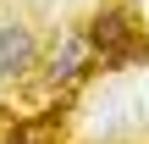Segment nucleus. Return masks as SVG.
Here are the masks:
<instances>
[{
    "mask_svg": "<svg viewBox=\"0 0 149 144\" xmlns=\"http://www.w3.org/2000/svg\"><path fill=\"white\" fill-rule=\"evenodd\" d=\"M39 61H44L39 28L22 22V17H0V89L33 83V78H39Z\"/></svg>",
    "mask_w": 149,
    "mask_h": 144,
    "instance_id": "obj_1",
    "label": "nucleus"
},
{
    "mask_svg": "<svg viewBox=\"0 0 149 144\" xmlns=\"http://www.w3.org/2000/svg\"><path fill=\"white\" fill-rule=\"evenodd\" d=\"M88 33V50L100 55V61H133V55H144V39H138V28H133V17H127V6H100L94 11V22L83 28Z\"/></svg>",
    "mask_w": 149,
    "mask_h": 144,
    "instance_id": "obj_3",
    "label": "nucleus"
},
{
    "mask_svg": "<svg viewBox=\"0 0 149 144\" xmlns=\"http://www.w3.org/2000/svg\"><path fill=\"white\" fill-rule=\"evenodd\" d=\"M94 61V50H88V33H77V28H61L50 44H44V61H39V89L44 94H55V89H72L77 78H83V67Z\"/></svg>",
    "mask_w": 149,
    "mask_h": 144,
    "instance_id": "obj_2",
    "label": "nucleus"
}]
</instances>
